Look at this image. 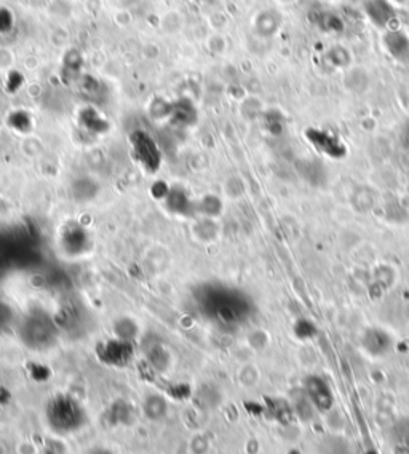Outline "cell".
I'll return each instance as SVG.
<instances>
[{"instance_id":"5b68a950","label":"cell","mask_w":409,"mask_h":454,"mask_svg":"<svg viewBox=\"0 0 409 454\" xmlns=\"http://www.w3.org/2000/svg\"><path fill=\"white\" fill-rule=\"evenodd\" d=\"M90 454H110V453H108L106 450H95V451L90 453Z\"/></svg>"},{"instance_id":"277c9868","label":"cell","mask_w":409,"mask_h":454,"mask_svg":"<svg viewBox=\"0 0 409 454\" xmlns=\"http://www.w3.org/2000/svg\"><path fill=\"white\" fill-rule=\"evenodd\" d=\"M395 435L396 440H398L403 446L409 448V420L400 422L398 426L395 427Z\"/></svg>"},{"instance_id":"6da1fadb","label":"cell","mask_w":409,"mask_h":454,"mask_svg":"<svg viewBox=\"0 0 409 454\" xmlns=\"http://www.w3.org/2000/svg\"><path fill=\"white\" fill-rule=\"evenodd\" d=\"M50 420L55 424V427L69 430L79 422V411L71 402H58L50 410Z\"/></svg>"},{"instance_id":"7a4b0ae2","label":"cell","mask_w":409,"mask_h":454,"mask_svg":"<svg viewBox=\"0 0 409 454\" xmlns=\"http://www.w3.org/2000/svg\"><path fill=\"white\" fill-rule=\"evenodd\" d=\"M307 396L318 410H330L332 406V394L330 387L321 378H309Z\"/></svg>"},{"instance_id":"3957f363","label":"cell","mask_w":409,"mask_h":454,"mask_svg":"<svg viewBox=\"0 0 409 454\" xmlns=\"http://www.w3.org/2000/svg\"><path fill=\"white\" fill-rule=\"evenodd\" d=\"M167 410V405L163 402L162 397H150L148 402H145V415L152 420H157V418L163 416V413Z\"/></svg>"}]
</instances>
